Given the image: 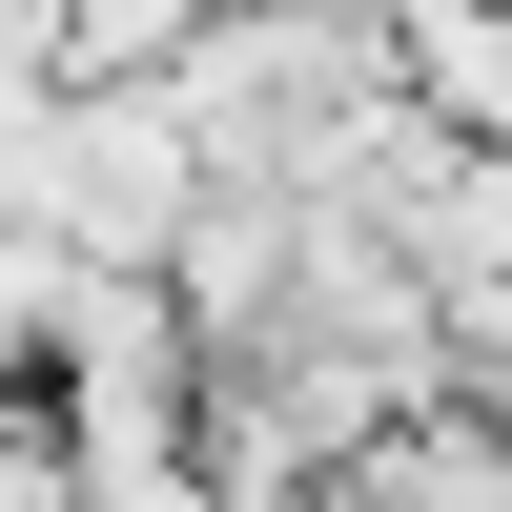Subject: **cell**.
I'll return each mask as SVG.
<instances>
[{"label":"cell","instance_id":"obj_3","mask_svg":"<svg viewBox=\"0 0 512 512\" xmlns=\"http://www.w3.org/2000/svg\"><path fill=\"white\" fill-rule=\"evenodd\" d=\"M369 512H512V390H431L369 431Z\"/></svg>","mask_w":512,"mask_h":512},{"label":"cell","instance_id":"obj_1","mask_svg":"<svg viewBox=\"0 0 512 512\" xmlns=\"http://www.w3.org/2000/svg\"><path fill=\"white\" fill-rule=\"evenodd\" d=\"M205 185L226 164L185 144V103L164 82H41V246H82V267H164V246L205 226Z\"/></svg>","mask_w":512,"mask_h":512},{"label":"cell","instance_id":"obj_5","mask_svg":"<svg viewBox=\"0 0 512 512\" xmlns=\"http://www.w3.org/2000/svg\"><path fill=\"white\" fill-rule=\"evenodd\" d=\"M62 287H82V246L0 226V390H41V349H62Z\"/></svg>","mask_w":512,"mask_h":512},{"label":"cell","instance_id":"obj_2","mask_svg":"<svg viewBox=\"0 0 512 512\" xmlns=\"http://www.w3.org/2000/svg\"><path fill=\"white\" fill-rule=\"evenodd\" d=\"M41 410H62V451L103 472V451H185L205 431V328L164 267H82L62 287V349H41Z\"/></svg>","mask_w":512,"mask_h":512},{"label":"cell","instance_id":"obj_4","mask_svg":"<svg viewBox=\"0 0 512 512\" xmlns=\"http://www.w3.org/2000/svg\"><path fill=\"white\" fill-rule=\"evenodd\" d=\"M226 0H62V82H164Z\"/></svg>","mask_w":512,"mask_h":512}]
</instances>
